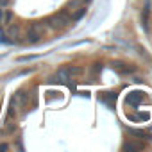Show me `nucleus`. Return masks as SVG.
Here are the masks:
<instances>
[{
  "instance_id": "16",
  "label": "nucleus",
  "mask_w": 152,
  "mask_h": 152,
  "mask_svg": "<svg viewBox=\"0 0 152 152\" xmlns=\"http://www.w3.org/2000/svg\"><path fill=\"white\" fill-rule=\"evenodd\" d=\"M2 15H4V11H2V9H0V23H2Z\"/></svg>"
},
{
  "instance_id": "10",
  "label": "nucleus",
  "mask_w": 152,
  "mask_h": 152,
  "mask_svg": "<svg viewBox=\"0 0 152 152\" xmlns=\"http://www.w3.org/2000/svg\"><path fill=\"white\" fill-rule=\"evenodd\" d=\"M57 79H61L63 83L70 81V73H68V68H61V70L57 72Z\"/></svg>"
},
{
  "instance_id": "15",
  "label": "nucleus",
  "mask_w": 152,
  "mask_h": 152,
  "mask_svg": "<svg viewBox=\"0 0 152 152\" xmlns=\"http://www.w3.org/2000/svg\"><path fill=\"white\" fill-rule=\"evenodd\" d=\"M7 148H9L7 143H0V150H7Z\"/></svg>"
},
{
  "instance_id": "7",
  "label": "nucleus",
  "mask_w": 152,
  "mask_h": 152,
  "mask_svg": "<svg viewBox=\"0 0 152 152\" xmlns=\"http://www.w3.org/2000/svg\"><path fill=\"white\" fill-rule=\"evenodd\" d=\"M113 68H116L118 72H122V73H129V72H132L134 68H131V66H127V64H124V63H120V61H116V63H113Z\"/></svg>"
},
{
  "instance_id": "4",
  "label": "nucleus",
  "mask_w": 152,
  "mask_h": 152,
  "mask_svg": "<svg viewBox=\"0 0 152 152\" xmlns=\"http://www.w3.org/2000/svg\"><path fill=\"white\" fill-rule=\"evenodd\" d=\"M141 100H143V93H141V91H132V93H129V95H127V102H129V104H132V106L140 104Z\"/></svg>"
},
{
  "instance_id": "9",
  "label": "nucleus",
  "mask_w": 152,
  "mask_h": 152,
  "mask_svg": "<svg viewBox=\"0 0 152 152\" xmlns=\"http://www.w3.org/2000/svg\"><path fill=\"white\" fill-rule=\"evenodd\" d=\"M15 104H16V95L11 97V102H9V107H7V118H15Z\"/></svg>"
},
{
  "instance_id": "11",
  "label": "nucleus",
  "mask_w": 152,
  "mask_h": 152,
  "mask_svg": "<svg viewBox=\"0 0 152 152\" xmlns=\"http://www.w3.org/2000/svg\"><path fill=\"white\" fill-rule=\"evenodd\" d=\"M124 148H125V150H141V148H143V143H134V141H131V143H125Z\"/></svg>"
},
{
  "instance_id": "3",
  "label": "nucleus",
  "mask_w": 152,
  "mask_h": 152,
  "mask_svg": "<svg viewBox=\"0 0 152 152\" xmlns=\"http://www.w3.org/2000/svg\"><path fill=\"white\" fill-rule=\"evenodd\" d=\"M7 36L13 38V41H16V38L20 36V23H16V22L7 23Z\"/></svg>"
},
{
  "instance_id": "6",
  "label": "nucleus",
  "mask_w": 152,
  "mask_h": 152,
  "mask_svg": "<svg viewBox=\"0 0 152 152\" xmlns=\"http://www.w3.org/2000/svg\"><path fill=\"white\" fill-rule=\"evenodd\" d=\"M16 100H20V106H22V107H25V106H27V102H29V91H27V90L18 91V93H16Z\"/></svg>"
},
{
  "instance_id": "12",
  "label": "nucleus",
  "mask_w": 152,
  "mask_h": 152,
  "mask_svg": "<svg viewBox=\"0 0 152 152\" xmlns=\"http://www.w3.org/2000/svg\"><path fill=\"white\" fill-rule=\"evenodd\" d=\"M77 7H81V2H79V0H70V2L66 4V11H75Z\"/></svg>"
},
{
  "instance_id": "1",
  "label": "nucleus",
  "mask_w": 152,
  "mask_h": 152,
  "mask_svg": "<svg viewBox=\"0 0 152 152\" xmlns=\"http://www.w3.org/2000/svg\"><path fill=\"white\" fill-rule=\"evenodd\" d=\"M70 22H72V20H70V16H68L64 11H61V13H57V15H54V16H50V18L47 20V23H48V27H50L52 31L64 29Z\"/></svg>"
},
{
  "instance_id": "8",
  "label": "nucleus",
  "mask_w": 152,
  "mask_h": 152,
  "mask_svg": "<svg viewBox=\"0 0 152 152\" xmlns=\"http://www.w3.org/2000/svg\"><path fill=\"white\" fill-rule=\"evenodd\" d=\"M13 20H15V13H13L11 9L4 11V15H2V23H4V25H7V23H11Z\"/></svg>"
},
{
  "instance_id": "13",
  "label": "nucleus",
  "mask_w": 152,
  "mask_h": 152,
  "mask_svg": "<svg viewBox=\"0 0 152 152\" xmlns=\"http://www.w3.org/2000/svg\"><path fill=\"white\" fill-rule=\"evenodd\" d=\"M68 73H70V77H72V75H79V73H83V68H77V66H68Z\"/></svg>"
},
{
  "instance_id": "5",
  "label": "nucleus",
  "mask_w": 152,
  "mask_h": 152,
  "mask_svg": "<svg viewBox=\"0 0 152 152\" xmlns=\"http://www.w3.org/2000/svg\"><path fill=\"white\" fill-rule=\"evenodd\" d=\"M84 15H86V7H77L75 11H72V16H70V20H72V22H77V20H81Z\"/></svg>"
},
{
  "instance_id": "17",
  "label": "nucleus",
  "mask_w": 152,
  "mask_h": 152,
  "mask_svg": "<svg viewBox=\"0 0 152 152\" xmlns=\"http://www.w3.org/2000/svg\"><path fill=\"white\" fill-rule=\"evenodd\" d=\"M0 4H2V6H6V4H7V0H0Z\"/></svg>"
},
{
  "instance_id": "2",
  "label": "nucleus",
  "mask_w": 152,
  "mask_h": 152,
  "mask_svg": "<svg viewBox=\"0 0 152 152\" xmlns=\"http://www.w3.org/2000/svg\"><path fill=\"white\" fill-rule=\"evenodd\" d=\"M25 38H27V43H38L39 38H41V27L39 25H31L25 32Z\"/></svg>"
},
{
  "instance_id": "14",
  "label": "nucleus",
  "mask_w": 152,
  "mask_h": 152,
  "mask_svg": "<svg viewBox=\"0 0 152 152\" xmlns=\"http://www.w3.org/2000/svg\"><path fill=\"white\" fill-rule=\"evenodd\" d=\"M129 132H131V134H134V136H141V138H145V136H147V132H145V131H140V129H131Z\"/></svg>"
}]
</instances>
